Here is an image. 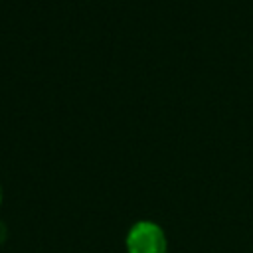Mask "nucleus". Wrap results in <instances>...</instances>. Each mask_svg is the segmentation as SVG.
<instances>
[{
    "label": "nucleus",
    "instance_id": "f257e3e1",
    "mask_svg": "<svg viewBox=\"0 0 253 253\" xmlns=\"http://www.w3.org/2000/svg\"><path fill=\"white\" fill-rule=\"evenodd\" d=\"M128 253H166V237L156 223L140 221L126 237Z\"/></svg>",
    "mask_w": 253,
    "mask_h": 253
}]
</instances>
